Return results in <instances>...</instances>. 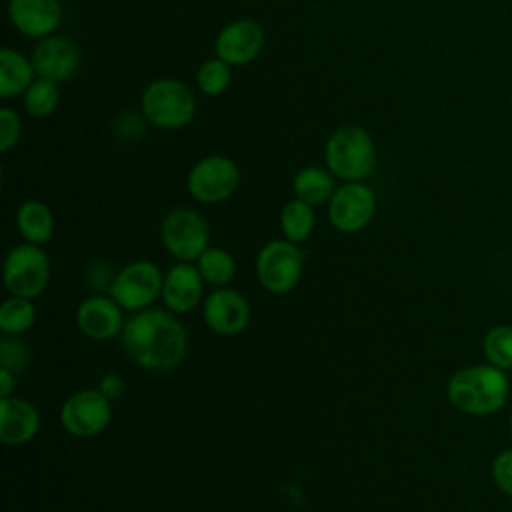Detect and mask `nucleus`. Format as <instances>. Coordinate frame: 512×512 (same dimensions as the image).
<instances>
[{
  "mask_svg": "<svg viewBox=\"0 0 512 512\" xmlns=\"http://www.w3.org/2000/svg\"><path fill=\"white\" fill-rule=\"evenodd\" d=\"M110 398L100 390H80L68 396L60 408L62 428L76 438H90L104 432L112 420Z\"/></svg>",
  "mask_w": 512,
  "mask_h": 512,
  "instance_id": "10",
  "label": "nucleus"
},
{
  "mask_svg": "<svg viewBox=\"0 0 512 512\" xmlns=\"http://www.w3.org/2000/svg\"><path fill=\"white\" fill-rule=\"evenodd\" d=\"M40 430L36 406L22 398L0 400V440L6 446H22L34 440Z\"/></svg>",
  "mask_w": 512,
  "mask_h": 512,
  "instance_id": "18",
  "label": "nucleus"
},
{
  "mask_svg": "<svg viewBox=\"0 0 512 512\" xmlns=\"http://www.w3.org/2000/svg\"><path fill=\"white\" fill-rule=\"evenodd\" d=\"M2 276L12 296L34 300L46 290L50 280L48 254L38 244H18L6 254Z\"/></svg>",
  "mask_w": 512,
  "mask_h": 512,
  "instance_id": "5",
  "label": "nucleus"
},
{
  "mask_svg": "<svg viewBox=\"0 0 512 512\" xmlns=\"http://www.w3.org/2000/svg\"><path fill=\"white\" fill-rule=\"evenodd\" d=\"M20 132H22L20 116L12 108L2 106L0 108V152L12 150L20 140Z\"/></svg>",
  "mask_w": 512,
  "mask_h": 512,
  "instance_id": "30",
  "label": "nucleus"
},
{
  "mask_svg": "<svg viewBox=\"0 0 512 512\" xmlns=\"http://www.w3.org/2000/svg\"><path fill=\"white\" fill-rule=\"evenodd\" d=\"M448 402L468 416H492L504 408L510 396L506 370L490 362L472 364L456 370L446 384Z\"/></svg>",
  "mask_w": 512,
  "mask_h": 512,
  "instance_id": "2",
  "label": "nucleus"
},
{
  "mask_svg": "<svg viewBox=\"0 0 512 512\" xmlns=\"http://www.w3.org/2000/svg\"><path fill=\"white\" fill-rule=\"evenodd\" d=\"M314 206L294 198L288 200L280 210V230L286 240L300 244L310 238L314 230Z\"/></svg>",
  "mask_w": 512,
  "mask_h": 512,
  "instance_id": "22",
  "label": "nucleus"
},
{
  "mask_svg": "<svg viewBox=\"0 0 512 512\" xmlns=\"http://www.w3.org/2000/svg\"><path fill=\"white\" fill-rule=\"evenodd\" d=\"M196 268L206 284L224 288L236 274V262L224 248L208 246L196 260Z\"/></svg>",
  "mask_w": 512,
  "mask_h": 512,
  "instance_id": "23",
  "label": "nucleus"
},
{
  "mask_svg": "<svg viewBox=\"0 0 512 512\" xmlns=\"http://www.w3.org/2000/svg\"><path fill=\"white\" fill-rule=\"evenodd\" d=\"M482 352L486 362L496 368L510 370L512 368V326L496 324L486 330L482 338Z\"/></svg>",
  "mask_w": 512,
  "mask_h": 512,
  "instance_id": "26",
  "label": "nucleus"
},
{
  "mask_svg": "<svg viewBox=\"0 0 512 512\" xmlns=\"http://www.w3.org/2000/svg\"><path fill=\"white\" fill-rule=\"evenodd\" d=\"M508 432H510V438H512V410H510V416H508Z\"/></svg>",
  "mask_w": 512,
  "mask_h": 512,
  "instance_id": "34",
  "label": "nucleus"
},
{
  "mask_svg": "<svg viewBox=\"0 0 512 512\" xmlns=\"http://www.w3.org/2000/svg\"><path fill=\"white\" fill-rule=\"evenodd\" d=\"M76 324L84 336L104 342L122 334L126 322L122 306L112 296L94 294L80 302L76 310Z\"/></svg>",
  "mask_w": 512,
  "mask_h": 512,
  "instance_id": "16",
  "label": "nucleus"
},
{
  "mask_svg": "<svg viewBox=\"0 0 512 512\" xmlns=\"http://www.w3.org/2000/svg\"><path fill=\"white\" fill-rule=\"evenodd\" d=\"M86 278H88V284H90L92 288H104V286L110 288V284H112V280H114L110 268H108L104 262H94V264H90V268H88V272H86Z\"/></svg>",
  "mask_w": 512,
  "mask_h": 512,
  "instance_id": "32",
  "label": "nucleus"
},
{
  "mask_svg": "<svg viewBox=\"0 0 512 512\" xmlns=\"http://www.w3.org/2000/svg\"><path fill=\"white\" fill-rule=\"evenodd\" d=\"M124 388H126L124 378H122L120 374H114V372L104 374V376L100 378V382H98V390H100L106 398H110V400H118V398L124 394Z\"/></svg>",
  "mask_w": 512,
  "mask_h": 512,
  "instance_id": "31",
  "label": "nucleus"
},
{
  "mask_svg": "<svg viewBox=\"0 0 512 512\" xmlns=\"http://www.w3.org/2000/svg\"><path fill=\"white\" fill-rule=\"evenodd\" d=\"M292 192H294V198L310 206L326 204L336 192V176L328 168L306 166L296 172L292 180Z\"/></svg>",
  "mask_w": 512,
  "mask_h": 512,
  "instance_id": "20",
  "label": "nucleus"
},
{
  "mask_svg": "<svg viewBox=\"0 0 512 512\" xmlns=\"http://www.w3.org/2000/svg\"><path fill=\"white\" fill-rule=\"evenodd\" d=\"M32 58H26L18 50L4 46L0 50V98L10 100L28 90L36 80Z\"/></svg>",
  "mask_w": 512,
  "mask_h": 512,
  "instance_id": "19",
  "label": "nucleus"
},
{
  "mask_svg": "<svg viewBox=\"0 0 512 512\" xmlns=\"http://www.w3.org/2000/svg\"><path fill=\"white\" fill-rule=\"evenodd\" d=\"M376 214V194L364 182H344L328 202L330 224L344 234L366 228Z\"/></svg>",
  "mask_w": 512,
  "mask_h": 512,
  "instance_id": "11",
  "label": "nucleus"
},
{
  "mask_svg": "<svg viewBox=\"0 0 512 512\" xmlns=\"http://www.w3.org/2000/svg\"><path fill=\"white\" fill-rule=\"evenodd\" d=\"M240 184L238 164L220 154L200 158L188 172L186 188L202 204H220L228 200Z\"/></svg>",
  "mask_w": 512,
  "mask_h": 512,
  "instance_id": "8",
  "label": "nucleus"
},
{
  "mask_svg": "<svg viewBox=\"0 0 512 512\" xmlns=\"http://www.w3.org/2000/svg\"><path fill=\"white\" fill-rule=\"evenodd\" d=\"M160 242L178 262L198 260L210 244L208 222L192 208H174L160 224Z\"/></svg>",
  "mask_w": 512,
  "mask_h": 512,
  "instance_id": "6",
  "label": "nucleus"
},
{
  "mask_svg": "<svg viewBox=\"0 0 512 512\" xmlns=\"http://www.w3.org/2000/svg\"><path fill=\"white\" fill-rule=\"evenodd\" d=\"M144 120L162 130H178L192 122L196 114V96L188 84L178 78L152 80L140 98Z\"/></svg>",
  "mask_w": 512,
  "mask_h": 512,
  "instance_id": "4",
  "label": "nucleus"
},
{
  "mask_svg": "<svg viewBox=\"0 0 512 512\" xmlns=\"http://www.w3.org/2000/svg\"><path fill=\"white\" fill-rule=\"evenodd\" d=\"M126 354L142 368L166 372L176 368L188 350V334L174 312L146 308L130 316L122 328Z\"/></svg>",
  "mask_w": 512,
  "mask_h": 512,
  "instance_id": "1",
  "label": "nucleus"
},
{
  "mask_svg": "<svg viewBox=\"0 0 512 512\" xmlns=\"http://www.w3.org/2000/svg\"><path fill=\"white\" fill-rule=\"evenodd\" d=\"M232 82L230 64L220 60L218 56L204 60L196 70V86L206 96H220L228 90Z\"/></svg>",
  "mask_w": 512,
  "mask_h": 512,
  "instance_id": "27",
  "label": "nucleus"
},
{
  "mask_svg": "<svg viewBox=\"0 0 512 512\" xmlns=\"http://www.w3.org/2000/svg\"><path fill=\"white\" fill-rule=\"evenodd\" d=\"M304 268L300 248L282 238L264 244L256 256V276L272 294H288L300 282Z\"/></svg>",
  "mask_w": 512,
  "mask_h": 512,
  "instance_id": "9",
  "label": "nucleus"
},
{
  "mask_svg": "<svg viewBox=\"0 0 512 512\" xmlns=\"http://www.w3.org/2000/svg\"><path fill=\"white\" fill-rule=\"evenodd\" d=\"M30 364V350L18 336H6L0 342V368L10 370L14 376Z\"/></svg>",
  "mask_w": 512,
  "mask_h": 512,
  "instance_id": "28",
  "label": "nucleus"
},
{
  "mask_svg": "<svg viewBox=\"0 0 512 512\" xmlns=\"http://www.w3.org/2000/svg\"><path fill=\"white\" fill-rule=\"evenodd\" d=\"M164 274L150 260H136L114 274L108 294L128 312L146 310L162 296Z\"/></svg>",
  "mask_w": 512,
  "mask_h": 512,
  "instance_id": "7",
  "label": "nucleus"
},
{
  "mask_svg": "<svg viewBox=\"0 0 512 512\" xmlns=\"http://www.w3.org/2000/svg\"><path fill=\"white\" fill-rule=\"evenodd\" d=\"M202 316L212 332L220 336H236L246 330L250 322V304L240 292L224 286L206 296Z\"/></svg>",
  "mask_w": 512,
  "mask_h": 512,
  "instance_id": "13",
  "label": "nucleus"
},
{
  "mask_svg": "<svg viewBox=\"0 0 512 512\" xmlns=\"http://www.w3.org/2000/svg\"><path fill=\"white\" fill-rule=\"evenodd\" d=\"M24 110L32 118H48L56 112L60 104V90L58 82L46 80V78H36L28 90L22 94Z\"/></svg>",
  "mask_w": 512,
  "mask_h": 512,
  "instance_id": "25",
  "label": "nucleus"
},
{
  "mask_svg": "<svg viewBox=\"0 0 512 512\" xmlns=\"http://www.w3.org/2000/svg\"><path fill=\"white\" fill-rule=\"evenodd\" d=\"M14 384H16V376L10 370L0 368V400L12 396Z\"/></svg>",
  "mask_w": 512,
  "mask_h": 512,
  "instance_id": "33",
  "label": "nucleus"
},
{
  "mask_svg": "<svg viewBox=\"0 0 512 512\" xmlns=\"http://www.w3.org/2000/svg\"><path fill=\"white\" fill-rule=\"evenodd\" d=\"M8 18L22 36L42 40L60 28L64 12L60 0H8Z\"/></svg>",
  "mask_w": 512,
  "mask_h": 512,
  "instance_id": "15",
  "label": "nucleus"
},
{
  "mask_svg": "<svg viewBox=\"0 0 512 512\" xmlns=\"http://www.w3.org/2000/svg\"><path fill=\"white\" fill-rule=\"evenodd\" d=\"M36 308L30 298L10 296L0 306V330L6 336H20L32 328Z\"/></svg>",
  "mask_w": 512,
  "mask_h": 512,
  "instance_id": "24",
  "label": "nucleus"
},
{
  "mask_svg": "<svg viewBox=\"0 0 512 512\" xmlns=\"http://www.w3.org/2000/svg\"><path fill=\"white\" fill-rule=\"evenodd\" d=\"M326 168L342 182H364L376 168V146L358 124L336 128L324 146Z\"/></svg>",
  "mask_w": 512,
  "mask_h": 512,
  "instance_id": "3",
  "label": "nucleus"
},
{
  "mask_svg": "<svg viewBox=\"0 0 512 512\" xmlns=\"http://www.w3.org/2000/svg\"><path fill=\"white\" fill-rule=\"evenodd\" d=\"M490 476L494 486L508 498H512V448L500 450L490 464Z\"/></svg>",
  "mask_w": 512,
  "mask_h": 512,
  "instance_id": "29",
  "label": "nucleus"
},
{
  "mask_svg": "<svg viewBox=\"0 0 512 512\" xmlns=\"http://www.w3.org/2000/svg\"><path fill=\"white\" fill-rule=\"evenodd\" d=\"M264 28L252 18H238L220 28L214 40V52L230 66L250 64L264 48Z\"/></svg>",
  "mask_w": 512,
  "mask_h": 512,
  "instance_id": "12",
  "label": "nucleus"
},
{
  "mask_svg": "<svg viewBox=\"0 0 512 512\" xmlns=\"http://www.w3.org/2000/svg\"><path fill=\"white\" fill-rule=\"evenodd\" d=\"M32 64L38 78H46L60 84L70 80L78 72L80 52L70 38L52 34L38 40L32 52Z\"/></svg>",
  "mask_w": 512,
  "mask_h": 512,
  "instance_id": "14",
  "label": "nucleus"
},
{
  "mask_svg": "<svg viewBox=\"0 0 512 512\" xmlns=\"http://www.w3.org/2000/svg\"><path fill=\"white\" fill-rule=\"evenodd\" d=\"M204 278L190 262H178L164 274L162 300L174 314H186L198 306L204 294Z\"/></svg>",
  "mask_w": 512,
  "mask_h": 512,
  "instance_id": "17",
  "label": "nucleus"
},
{
  "mask_svg": "<svg viewBox=\"0 0 512 512\" xmlns=\"http://www.w3.org/2000/svg\"><path fill=\"white\" fill-rule=\"evenodd\" d=\"M16 226L22 238L30 244H46L54 234V214L40 200H26L16 212Z\"/></svg>",
  "mask_w": 512,
  "mask_h": 512,
  "instance_id": "21",
  "label": "nucleus"
}]
</instances>
